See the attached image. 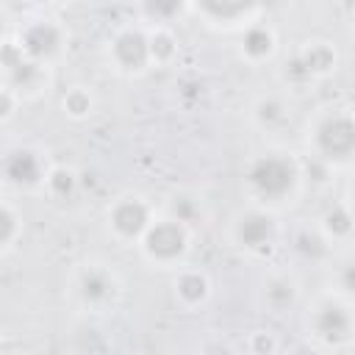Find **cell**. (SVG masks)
<instances>
[{
    "label": "cell",
    "mask_w": 355,
    "mask_h": 355,
    "mask_svg": "<svg viewBox=\"0 0 355 355\" xmlns=\"http://www.w3.org/2000/svg\"><path fill=\"white\" fill-rule=\"evenodd\" d=\"M327 222H330V227H333V230H341V233L349 227V219H347V214H344V211L330 214V216H327Z\"/></svg>",
    "instance_id": "ac0fdd59"
},
{
    "label": "cell",
    "mask_w": 355,
    "mask_h": 355,
    "mask_svg": "<svg viewBox=\"0 0 355 355\" xmlns=\"http://www.w3.org/2000/svg\"><path fill=\"white\" fill-rule=\"evenodd\" d=\"M214 17H236L241 14L252 0H200Z\"/></svg>",
    "instance_id": "30bf717a"
},
{
    "label": "cell",
    "mask_w": 355,
    "mask_h": 355,
    "mask_svg": "<svg viewBox=\"0 0 355 355\" xmlns=\"http://www.w3.org/2000/svg\"><path fill=\"white\" fill-rule=\"evenodd\" d=\"M108 288H111V283H108L105 275H100V272H92V275L83 277V294H86L89 300H100V297H105Z\"/></svg>",
    "instance_id": "8fae6325"
},
{
    "label": "cell",
    "mask_w": 355,
    "mask_h": 355,
    "mask_svg": "<svg viewBox=\"0 0 355 355\" xmlns=\"http://www.w3.org/2000/svg\"><path fill=\"white\" fill-rule=\"evenodd\" d=\"M302 252H313V255H319L322 252V244H319V239L316 236H300V244H297Z\"/></svg>",
    "instance_id": "2e32d148"
},
{
    "label": "cell",
    "mask_w": 355,
    "mask_h": 355,
    "mask_svg": "<svg viewBox=\"0 0 355 355\" xmlns=\"http://www.w3.org/2000/svg\"><path fill=\"white\" fill-rule=\"evenodd\" d=\"M58 44V33L50 28V25H36L25 33V47L33 53V55H44L50 53L53 47Z\"/></svg>",
    "instance_id": "52a82bcc"
},
{
    "label": "cell",
    "mask_w": 355,
    "mask_h": 355,
    "mask_svg": "<svg viewBox=\"0 0 355 355\" xmlns=\"http://www.w3.org/2000/svg\"><path fill=\"white\" fill-rule=\"evenodd\" d=\"M269 294H272V300H280V302H288V300H291V288H288V286H283V283H280V286H275Z\"/></svg>",
    "instance_id": "d6986e66"
},
{
    "label": "cell",
    "mask_w": 355,
    "mask_h": 355,
    "mask_svg": "<svg viewBox=\"0 0 355 355\" xmlns=\"http://www.w3.org/2000/svg\"><path fill=\"white\" fill-rule=\"evenodd\" d=\"M147 8L161 17H172L180 8V0H147Z\"/></svg>",
    "instance_id": "5bb4252c"
},
{
    "label": "cell",
    "mask_w": 355,
    "mask_h": 355,
    "mask_svg": "<svg viewBox=\"0 0 355 355\" xmlns=\"http://www.w3.org/2000/svg\"><path fill=\"white\" fill-rule=\"evenodd\" d=\"M144 222H147V214H144V208H141L139 202H125V205H119V208L114 211V225H116V230H122V233H128V236L139 233V230L144 227Z\"/></svg>",
    "instance_id": "277c9868"
},
{
    "label": "cell",
    "mask_w": 355,
    "mask_h": 355,
    "mask_svg": "<svg viewBox=\"0 0 355 355\" xmlns=\"http://www.w3.org/2000/svg\"><path fill=\"white\" fill-rule=\"evenodd\" d=\"M316 327H319V333L324 338H341L349 330V319H347V313L341 308H324L319 313V319H316Z\"/></svg>",
    "instance_id": "5b68a950"
},
{
    "label": "cell",
    "mask_w": 355,
    "mask_h": 355,
    "mask_svg": "<svg viewBox=\"0 0 355 355\" xmlns=\"http://www.w3.org/2000/svg\"><path fill=\"white\" fill-rule=\"evenodd\" d=\"M53 189H55L58 194H67V191L72 189V178H69L67 172H58V175L53 178Z\"/></svg>",
    "instance_id": "e0dca14e"
},
{
    "label": "cell",
    "mask_w": 355,
    "mask_h": 355,
    "mask_svg": "<svg viewBox=\"0 0 355 355\" xmlns=\"http://www.w3.org/2000/svg\"><path fill=\"white\" fill-rule=\"evenodd\" d=\"M69 105L75 108V114H80V111H83V100H80V97H72V100H69Z\"/></svg>",
    "instance_id": "603a6c76"
},
{
    "label": "cell",
    "mask_w": 355,
    "mask_h": 355,
    "mask_svg": "<svg viewBox=\"0 0 355 355\" xmlns=\"http://www.w3.org/2000/svg\"><path fill=\"white\" fill-rule=\"evenodd\" d=\"M116 55L119 61H125L128 67H139L144 58H147V44L139 33H125L119 42H116Z\"/></svg>",
    "instance_id": "8992f818"
},
{
    "label": "cell",
    "mask_w": 355,
    "mask_h": 355,
    "mask_svg": "<svg viewBox=\"0 0 355 355\" xmlns=\"http://www.w3.org/2000/svg\"><path fill=\"white\" fill-rule=\"evenodd\" d=\"M147 247H150V252H155L161 258H172V255H178L183 250V236H180V230L175 225H158L150 233Z\"/></svg>",
    "instance_id": "3957f363"
},
{
    "label": "cell",
    "mask_w": 355,
    "mask_h": 355,
    "mask_svg": "<svg viewBox=\"0 0 355 355\" xmlns=\"http://www.w3.org/2000/svg\"><path fill=\"white\" fill-rule=\"evenodd\" d=\"M272 233V225L266 216H247L241 225V241L250 247H261Z\"/></svg>",
    "instance_id": "9c48e42d"
},
{
    "label": "cell",
    "mask_w": 355,
    "mask_h": 355,
    "mask_svg": "<svg viewBox=\"0 0 355 355\" xmlns=\"http://www.w3.org/2000/svg\"><path fill=\"white\" fill-rule=\"evenodd\" d=\"M327 61H330V55H327L324 50H313V53L308 55L305 67H308V69H324V67H327Z\"/></svg>",
    "instance_id": "9a60e30c"
},
{
    "label": "cell",
    "mask_w": 355,
    "mask_h": 355,
    "mask_svg": "<svg viewBox=\"0 0 355 355\" xmlns=\"http://www.w3.org/2000/svg\"><path fill=\"white\" fill-rule=\"evenodd\" d=\"M202 291H205V283H202L197 275H189V277L180 280V294H183L186 300H200Z\"/></svg>",
    "instance_id": "4fadbf2b"
},
{
    "label": "cell",
    "mask_w": 355,
    "mask_h": 355,
    "mask_svg": "<svg viewBox=\"0 0 355 355\" xmlns=\"http://www.w3.org/2000/svg\"><path fill=\"white\" fill-rule=\"evenodd\" d=\"M269 44H272V39H269V33H266V31H261V28L250 31V33H247V39H244V47H247L252 55L266 53V50H269Z\"/></svg>",
    "instance_id": "7c38bea8"
},
{
    "label": "cell",
    "mask_w": 355,
    "mask_h": 355,
    "mask_svg": "<svg viewBox=\"0 0 355 355\" xmlns=\"http://www.w3.org/2000/svg\"><path fill=\"white\" fill-rule=\"evenodd\" d=\"M250 180L255 183L258 191H263V194H269V197H277V194H283V191L291 186L294 169H291V164H286V161H280V158H261V161L252 166Z\"/></svg>",
    "instance_id": "6da1fadb"
},
{
    "label": "cell",
    "mask_w": 355,
    "mask_h": 355,
    "mask_svg": "<svg viewBox=\"0 0 355 355\" xmlns=\"http://www.w3.org/2000/svg\"><path fill=\"white\" fill-rule=\"evenodd\" d=\"M153 44H158V50H161V53H164V55H166V53H169V39H155V42H153Z\"/></svg>",
    "instance_id": "7402d4cb"
},
{
    "label": "cell",
    "mask_w": 355,
    "mask_h": 355,
    "mask_svg": "<svg viewBox=\"0 0 355 355\" xmlns=\"http://www.w3.org/2000/svg\"><path fill=\"white\" fill-rule=\"evenodd\" d=\"M341 280H344V286H347L349 291H355V263H349V266L344 269V275H341Z\"/></svg>",
    "instance_id": "ffe728a7"
},
{
    "label": "cell",
    "mask_w": 355,
    "mask_h": 355,
    "mask_svg": "<svg viewBox=\"0 0 355 355\" xmlns=\"http://www.w3.org/2000/svg\"><path fill=\"white\" fill-rule=\"evenodd\" d=\"M6 172H8L11 180H25V183H31V180H36V175H39V166H36V158H33L31 153H14V155L8 158V164H6Z\"/></svg>",
    "instance_id": "ba28073f"
},
{
    "label": "cell",
    "mask_w": 355,
    "mask_h": 355,
    "mask_svg": "<svg viewBox=\"0 0 355 355\" xmlns=\"http://www.w3.org/2000/svg\"><path fill=\"white\" fill-rule=\"evenodd\" d=\"M319 147L327 153V155H336V158H344L355 150V122L344 119V116H336V119H327L322 128H319Z\"/></svg>",
    "instance_id": "7a4b0ae2"
},
{
    "label": "cell",
    "mask_w": 355,
    "mask_h": 355,
    "mask_svg": "<svg viewBox=\"0 0 355 355\" xmlns=\"http://www.w3.org/2000/svg\"><path fill=\"white\" fill-rule=\"evenodd\" d=\"M33 75V67L31 64H22V69H17V80H28Z\"/></svg>",
    "instance_id": "44dd1931"
}]
</instances>
